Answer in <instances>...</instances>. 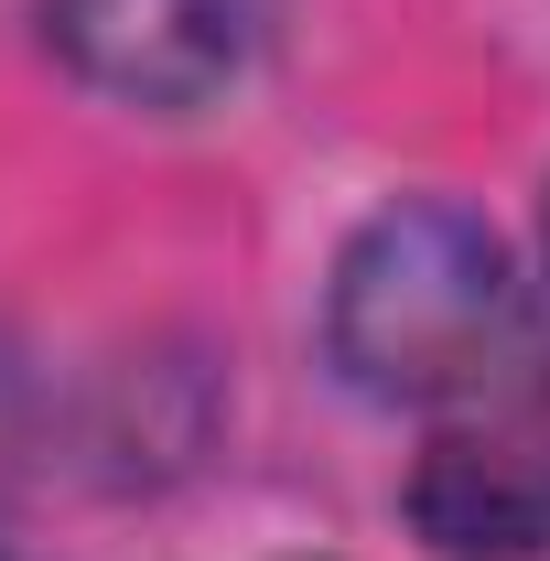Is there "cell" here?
Instances as JSON below:
<instances>
[{
  "instance_id": "1",
  "label": "cell",
  "mask_w": 550,
  "mask_h": 561,
  "mask_svg": "<svg viewBox=\"0 0 550 561\" xmlns=\"http://www.w3.org/2000/svg\"><path fill=\"white\" fill-rule=\"evenodd\" d=\"M324 335L367 400H411V411H529L550 367L540 313L507 249L485 238V216L432 195L389 206L335 260Z\"/></svg>"
},
{
  "instance_id": "2",
  "label": "cell",
  "mask_w": 550,
  "mask_h": 561,
  "mask_svg": "<svg viewBox=\"0 0 550 561\" xmlns=\"http://www.w3.org/2000/svg\"><path fill=\"white\" fill-rule=\"evenodd\" d=\"M55 55L98 98L206 108L260 55V0H55Z\"/></svg>"
},
{
  "instance_id": "3",
  "label": "cell",
  "mask_w": 550,
  "mask_h": 561,
  "mask_svg": "<svg viewBox=\"0 0 550 561\" xmlns=\"http://www.w3.org/2000/svg\"><path fill=\"white\" fill-rule=\"evenodd\" d=\"M411 529L443 561H529L550 551V421L485 411L443 432L411 476Z\"/></svg>"
},
{
  "instance_id": "4",
  "label": "cell",
  "mask_w": 550,
  "mask_h": 561,
  "mask_svg": "<svg viewBox=\"0 0 550 561\" xmlns=\"http://www.w3.org/2000/svg\"><path fill=\"white\" fill-rule=\"evenodd\" d=\"M0 421H11V356H0Z\"/></svg>"
}]
</instances>
